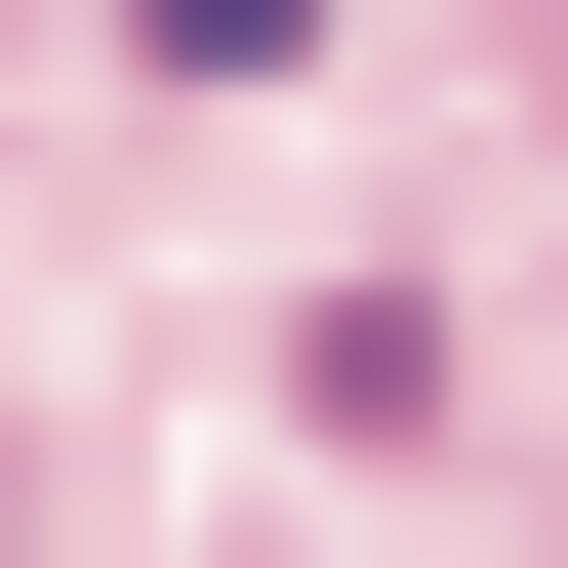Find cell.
<instances>
[{
	"label": "cell",
	"mask_w": 568,
	"mask_h": 568,
	"mask_svg": "<svg viewBox=\"0 0 568 568\" xmlns=\"http://www.w3.org/2000/svg\"><path fill=\"white\" fill-rule=\"evenodd\" d=\"M122 41H163V82H284V41H325V0H122Z\"/></svg>",
	"instance_id": "obj_1"
}]
</instances>
